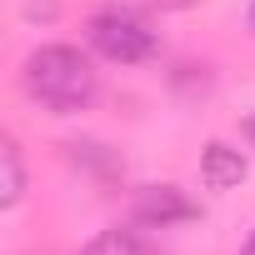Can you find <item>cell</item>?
I'll return each mask as SVG.
<instances>
[{
  "label": "cell",
  "mask_w": 255,
  "mask_h": 255,
  "mask_svg": "<svg viewBox=\"0 0 255 255\" xmlns=\"http://www.w3.org/2000/svg\"><path fill=\"white\" fill-rule=\"evenodd\" d=\"M20 85H25V95L35 105H45L55 115H75L100 95V70L75 45H40V50L25 55Z\"/></svg>",
  "instance_id": "1"
},
{
  "label": "cell",
  "mask_w": 255,
  "mask_h": 255,
  "mask_svg": "<svg viewBox=\"0 0 255 255\" xmlns=\"http://www.w3.org/2000/svg\"><path fill=\"white\" fill-rule=\"evenodd\" d=\"M90 50L100 60H115V65H145L160 50V35H155V25L140 10L110 5V10L90 15Z\"/></svg>",
  "instance_id": "2"
},
{
  "label": "cell",
  "mask_w": 255,
  "mask_h": 255,
  "mask_svg": "<svg viewBox=\"0 0 255 255\" xmlns=\"http://www.w3.org/2000/svg\"><path fill=\"white\" fill-rule=\"evenodd\" d=\"M130 215H135V225L165 230V225L195 220V215H200V205H195L180 185H140V190L130 195Z\"/></svg>",
  "instance_id": "3"
},
{
  "label": "cell",
  "mask_w": 255,
  "mask_h": 255,
  "mask_svg": "<svg viewBox=\"0 0 255 255\" xmlns=\"http://www.w3.org/2000/svg\"><path fill=\"white\" fill-rule=\"evenodd\" d=\"M200 180H205L210 190H230V185H240V180H245V155L230 150L225 140H210V145L200 150Z\"/></svg>",
  "instance_id": "4"
},
{
  "label": "cell",
  "mask_w": 255,
  "mask_h": 255,
  "mask_svg": "<svg viewBox=\"0 0 255 255\" xmlns=\"http://www.w3.org/2000/svg\"><path fill=\"white\" fill-rule=\"evenodd\" d=\"M80 255H160V245H155L150 235H140L135 225H110V230H100Z\"/></svg>",
  "instance_id": "5"
},
{
  "label": "cell",
  "mask_w": 255,
  "mask_h": 255,
  "mask_svg": "<svg viewBox=\"0 0 255 255\" xmlns=\"http://www.w3.org/2000/svg\"><path fill=\"white\" fill-rule=\"evenodd\" d=\"M0 210H15L20 200H25V160H20V145H15V135H5L0 140Z\"/></svg>",
  "instance_id": "6"
},
{
  "label": "cell",
  "mask_w": 255,
  "mask_h": 255,
  "mask_svg": "<svg viewBox=\"0 0 255 255\" xmlns=\"http://www.w3.org/2000/svg\"><path fill=\"white\" fill-rule=\"evenodd\" d=\"M240 135H245V140L255 145V115H245V120H240Z\"/></svg>",
  "instance_id": "7"
},
{
  "label": "cell",
  "mask_w": 255,
  "mask_h": 255,
  "mask_svg": "<svg viewBox=\"0 0 255 255\" xmlns=\"http://www.w3.org/2000/svg\"><path fill=\"white\" fill-rule=\"evenodd\" d=\"M240 255H255V230L245 235V245H240Z\"/></svg>",
  "instance_id": "8"
},
{
  "label": "cell",
  "mask_w": 255,
  "mask_h": 255,
  "mask_svg": "<svg viewBox=\"0 0 255 255\" xmlns=\"http://www.w3.org/2000/svg\"><path fill=\"white\" fill-rule=\"evenodd\" d=\"M245 25H250V35H255V0H250V10H245Z\"/></svg>",
  "instance_id": "9"
}]
</instances>
